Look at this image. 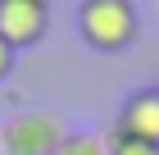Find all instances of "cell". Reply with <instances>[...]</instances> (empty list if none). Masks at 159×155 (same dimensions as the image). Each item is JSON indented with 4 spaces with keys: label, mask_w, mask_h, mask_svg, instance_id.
I'll list each match as a JSON object with an SVG mask.
<instances>
[{
    "label": "cell",
    "mask_w": 159,
    "mask_h": 155,
    "mask_svg": "<svg viewBox=\"0 0 159 155\" xmlns=\"http://www.w3.org/2000/svg\"><path fill=\"white\" fill-rule=\"evenodd\" d=\"M14 64H18V50H14L9 41L0 36V82H5V78H9V73H14Z\"/></svg>",
    "instance_id": "7"
},
{
    "label": "cell",
    "mask_w": 159,
    "mask_h": 155,
    "mask_svg": "<svg viewBox=\"0 0 159 155\" xmlns=\"http://www.w3.org/2000/svg\"><path fill=\"white\" fill-rule=\"evenodd\" d=\"M46 5H50V0H46Z\"/></svg>",
    "instance_id": "9"
},
{
    "label": "cell",
    "mask_w": 159,
    "mask_h": 155,
    "mask_svg": "<svg viewBox=\"0 0 159 155\" xmlns=\"http://www.w3.org/2000/svg\"><path fill=\"white\" fill-rule=\"evenodd\" d=\"M114 137H132V142L159 146V87H136L123 96L118 114H114Z\"/></svg>",
    "instance_id": "3"
},
{
    "label": "cell",
    "mask_w": 159,
    "mask_h": 155,
    "mask_svg": "<svg viewBox=\"0 0 159 155\" xmlns=\"http://www.w3.org/2000/svg\"><path fill=\"white\" fill-rule=\"evenodd\" d=\"M64 137H68L64 114L46 105H27L0 123V155H55Z\"/></svg>",
    "instance_id": "2"
},
{
    "label": "cell",
    "mask_w": 159,
    "mask_h": 155,
    "mask_svg": "<svg viewBox=\"0 0 159 155\" xmlns=\"http://www.w3.org/2000/svg\"><path fill=\"white\" fill-rule=\"evenodd\" d=\"M155 9H159V0H155Z\"/></svg>",
    "instance_id": "8"
},
{
    "label": "cell",
    "mask_w": 159,
    "mask_h": 155,
    "mask_svg": "<svg viewBox=\"0 0 159 155\" xmlns=\"http://www.w3.org/2000/svg\"><path fill=\"white\" fill-rule=\"evenodd\" d=\"M109 155H159V146H146V142H132V137H114V132H109Z\"/></svg>",
    "instance_id": "6"
},
{
    "label": "cell",
    "mask_w": 159,
    "mask_h": 155,
    "mask_svg": "<svg viewBox=\"0 0 159 155\" xmlns=\"http://www.w3.org/2000/svg\"><path fill=\"white\" fill-rule=\"evenodd\" d=\"M55 155H109V132H96V128L68 132Z\"/></svg>",
    "instance_id": "5"
},
{
    "label": "cell",
    "mask_w": 159,
    "mask_h": 155,
    "mask_svg": "<svg viewBox=\"0 0 159 155\" xmlns=\"http://www.w3.org/2000/svg\"><path fill=\"white\" fill-rule=\"evenodd\" d=\"M50 32V5L46 0H0V36L14 50H32Z\"/></svg>",
    "instance_id": "4"
},
{
    "label": "cell",
    "mask_w": 159,
    "mask_h": 155,
    "mask_svg": "<svg viewBox=\"0 0 159 155\" xmlns=\"http://www.w3.org/2000/svg\"><path fill=\"white\" fill-rule=\"evenodd\" d=\"M77 36L96 55H123L141 36V9L132 0H77Z\"/></svg>",
    "instance_id": "1"
}]
</instances>
